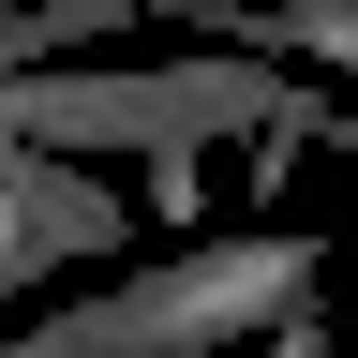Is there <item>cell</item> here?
I'll list each match as a JSON object with an SVG mask.
<instances>
[{
    "label": "cell",
    "instance_id": "obj_2",
    "mask_svg": "<svg viewBox=\"0 0 358 358\" xmlns=\"http://www.w3.org/2000/svg\"><path fill=\"white\" fill-rule=\"evenodd\" d=\"M313 268H329L313 239H209V254H179V268H120V284H90L60 313H30V329H0V358H209V343L268 329V313H299Z\"/></svg>",
    "mask_w": 358,
    "mask_h": 358
},
{
    "label": "cell",
    "instance_id": "obj_3",
    "mask_svg": "<svg viewBox=\"0 0 358 358\" xmlns=\"http://www.w3.org/2000/svg\"><path fill=\"white\" fill-rule=\"evenodd\" d=\"M134 15H164V0H15L0 15V75H30V60H75V45H105Z\"/></svg>",
    "mask_w": 358,
    "mask_h": 358
},
{
    "label": "cell",
    "instance_id": "obj_1",
    "mask_svg": "<svg viewBox=\"0 0 358 358\" xmlns=\"http://www.w3.org/2000/svg\"><path fill=\"white\" fill-rule=\"evenodd\" d=\"M299 120H329L284 60H150V75H75V60H30V75H0V150H60V164H194L209 134H299Z\"/></svg>",
    "mask_w": 358,
    "mask_h": 358
}]
</instances>
